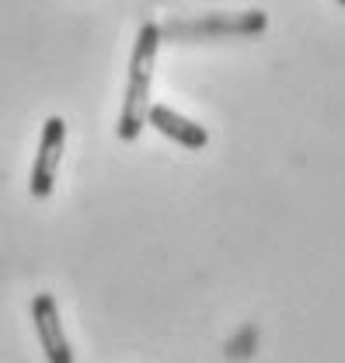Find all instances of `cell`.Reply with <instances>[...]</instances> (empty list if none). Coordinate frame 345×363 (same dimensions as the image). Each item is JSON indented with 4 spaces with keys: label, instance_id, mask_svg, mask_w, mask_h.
Masks as SVG:
<instances>
[{
    "label": "cell",
    "instance_id": "5",
    "mask_svg": "<svg viewBox=\"0 0 345 363\" xmlns=\"http://www.w3.org/2000/svg\"><path fill=\"white\" fill-rule=\"evenodd\" d=\"M147 123H150L161 136H168V140H174L178 147H185V150H203V147L210 143L206 126L192 123L188 116H178V112L168 108V105H150V108H147Z\"/></svg>",
    "mask_w": 345,
    "mask_h": 363
},
{
    "label": "cell",
    "instance_id": "3",
    "mask_svg": "<svg viewBox=\"0 0 345 363\" xmlns=\"http://www.w3.org/2000/svg\"><path fill=\"white\" fill-rule=\"evenodd\" d=\"M63 143H67V123L60 116H49L43 126V136H39V154H35V164H32V179H28V192L35 199H49L52 189H56Z\"/></svg>",
    "mask_w": 345,
    "mask_h": 363
},
{
    "label": "cell",
    "instance_id": "1",
    "mask_svg": "<svg viewBox=\"0 0 345 363\" xmlns=\"http://www.w3.org/2000/svg\"><path fill=\"white\" fill-rule=\"evenodd\" d=\"M157 49H161V28L154 21H143L132 43L130 56V81H126V98H123V112H119V140L132 143L147 126V108H150V81H154V63H157Z\"/></svg>",
    "mask_w": 345,
    "mask_h": 363
},
{
    "label": "cell",
    "instance_id": "2",
    "mask_svg": "<svg viewBox=\"0 0 345 363\" xmlns=\"http://www.w3.org/2000/svg\"><path fill=\"white\" fill-rule=\"evenodd\" d=\"M161 28V43H188V39H213V35H259L268 28V14L265 11H241V14H203V18H188V21H168L157 25Z\"/></svg>",
    "mask_w": 345,
    "mask_h": 363
},
{
    "label": "cell",
    "instance_id": "4",
    "mask_svg": "<svg viewBox=\"0 0 345 363\" xmlns=\"http://www.w3.org/2000/svg\"><path fill=\"white\" fill-rule=\"evenodd\" d=\"M32 321H35L39 346H43L45 360L74 363V350H70V339H67V332H63L60 308H56V297H52V294H35V301H32Z\"/></svg>",
    "mask_w": 345,
    "mask_h": 363
},
{
    "label": "cell",
    "instance_id": "6",
    "mask_svg": "<svg viewBox=\"0 0 345 363\" xmlns=\"http://www.w3.org/2000/svg\"><path fill=\"white\" fill-rule=\"evenodd\" d=\"M335 4H342V7H345V0H335Z\"/></svg>",
    "mask_w": 345,
    "mask_h": 363
}]
</instances>
